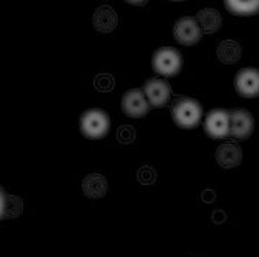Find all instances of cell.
Listing matches in <instances>:
<instances>
[{
    "label": "cell",
    "mask_w": 259,
    "mask_h": 257,
    "mask_svg": "<svg viewBox=\"0 0 259 257\" xmlns=\"http://www.w3.org/2000/svg\"><path fill=\"white\" fill-rule=\"evenodd\" d=\"M175 123L182 129H193L200 125L203 118V108L200 102L191 97H180L171 109Z\"/></svg>",
    "instance_id": "cell-1"
},
{
    "label": "cell",
    "mask_w": 259,
    "mask_h": 257,
    "mask_svg": "<svg viewBox=\"0 0 259 257\" xmlns=\"http://www.w3.org/2000/svg\"><path fill=\"white\" fill-rule=\"evenodd\" d=\"M79 129L87 139H104L111 129V119L102 109H90L79 119Z\"/></svg>",
    "instance_id": "cell-2"
},
{
    "label": "cell",
    "mask_w": 259,
    "mask_h": 257,
    "mask_svg": "<svg viewBox=\"0 0 259 257\" xmlns=\"http://www.w3.org/2000/svg\"><path fill=\"white\" fill-rule=\"evenodd\" d=\"M153 70L163 77H175L183 67V57L179 49L173 47H161L152 58Z\"/></svg>",
    "instance_id": "cell-3"
},
{
    "label": "cell",
    "mask_w": 259,
    "mask_h": 257,
    "mask_svg": "<svg viewBox=\"0 0 259 257\" xmlns=\"http://www.w3.org/2000/svg\"><path fill=\"white\" fill-rule=\"evenodd\" d=\"M173 35H175L176 41L183 45H194L201 40L203 31L196 17L187 16L176 21L175 27H173Z\"/></svg>",
    "instance_id": "cell-4"
},
{
    "label": "cell",
    "mask_w": 259,
    "mask_h": 257,
    "mask_svg": "<svg viewBox=\"0 0 259 257\" xmlns=\"http://www.w3.org/2000/svg\"><path fill=\"white\" fill-rule=\"evenodd\" d=\"M204 130L211 139L220 140L230 136V112L212 109L204 120Z\"/></svg>",
    "instance_id": "cell-5"
},
{
    "label": "cell",
    "mask_w": 259,
    "mask_h": 257,
    "mask_svg": "<svg viewBox=\"0 0 259 257\" xmlns=\"http://www.w3.org/2000/svg\"><path fill=\"white\" fill-rule=\"evenodd\" d=\"M255 122L252 115L245 109L230 111V136L237 140H246L253 132Z\"/></svg>",
    "instance_id": "cell-6"
},
{
    "label": "cell",
    "mask_w": 259,
    "mask_h": 257,
    "mask_svg": "<svg viewBox=\"0 0 259 257\" xmlns=\"http://www.w3.org/2000/svg\"><path fill=\"white\" fill-rule=\"evenodd\" d=\"M150 104L142 89H131L122 96V111L129 118H143L149 112Z\"/></svg>",
    "instance_id": "cell-7"
},
{
    "label": "cell",
    "mask_w": 259,
    "mask_h": 257,
    "mask_svg": "<svg viewBox=\"0 0 259 257\" xmlns=\"http://www.w3.org/2000/svg\"><path fill=\"white\" fill-rule=\"evenodd\" d=\"M235 89L239 96H259V70L258 68H242L238 71L234 79Z\"/></svg>",
    "instance_id": "cell-8"
},
{
    "label": "cell",
    "mask_w": 259,
    "mask_h": 257,
    "mask_svg": "<svg viewBox=\"0 0 259 257\" xmlns=\"http://www.w3.org/2000/svg\"><path fill=\"white\" fill-rule=\"evenodd\" d=\"M143 92H145L150 106H153V108L164 106L168 102L170 93H171L170 85L166 81L157 79V78L147 79L145 85H143Z\"/></svg>",
    "instance_id": "cell-9"
},
{
    "label": "cell",
    "mask_w": 259,
    "mask_h": 257,
    "mask_svg": "<svg viewBox=\"0 0 259 257\" xmlns=\"http://www.w3.org/2000/svg\"><path fill=\"white\" fill-rule=\"evenodd\" d=\"M215 157L223 168H234L242 161V150L234 143H224L217 148Z\"/></svg>",
    "instance_id": "cell-10"
},
{
    "label": "cell",
    "mask_w": 259,
    "mask_h": 257,
    "mask_svg": "<svg viewBox=\"0 0 259 257\" xmlns=\"http://www.w3.org/2000/svg\"><path fill=\"white\" fill-rule=\"evenodd\" d=\"M197 21L205 34H212L220 30L223 24V17L215 9H203L197 14Z\"/></svg>",
    "instance_id": "cell-11"
},
{
    "label": "cell",
    "mask_w": 259,
    "mask_h": 257,
    "mask_svg": "<svg viewBox=\"0 0 259 257\" xmlns=\"http://www.w3.org/2000/svg\"><path fill=\"white\" fill-rule=\"evenodd\" d=\"M82 191L88 198H102L108 191V182L105 177L99 174H90L82 181Z\"/></svg>",
    "instance_id": "cell-12"
},
{
    "label": "cell",
    "mask_w": 259,
    "mask_h": 257,
    "mask_svg": "<svg viewBox=\"0 0 259 257\" xmlns=\"http://www.w3.org/2000/svg\"><path fill=\"white\" fill-rule=\"evenodd\" d=\"M118 24V17L109 6H101L94 16V26L101 33H111Z\"/></svg>",
    "instance_id": "cell-13"
},
{
    "label": "cell",
    "mask_w": 259,
    "mask_h": 257,
    "mask_svg": "<svg viewBox=\"0 0 259 257\" xmlns=\"http://www.w3.org/2000/svg\"><path fill=\"white\" fill-rule=\"evenodd\" d=\"M224 5L234 16L248 17L259 13V0H224Z\"/></svg>",
    "instance_id": "cell-14"
},
{
    "label": "cell",
    "mask_w": 259,
    "mask_h": 257,
    "mask_svg": "<svg viewBox=\"0 0 259 257\" xmlns=\"http://www.w3.org/2000/svg\"><path fill=\"white\" fill-rule=\"evenodd\" d=\"M21 201L17 196L6 194V191L0 187V221L6 218H16L20 215Z\"/></svg>",
    "instance_id": "cell-15"
},
{
    "label": "cell",
    "mask_w": 259,
    "mask_h": 257,
    "mask_svg": "<svg viewBox=\"0 0 259 257\" xmlns=\"http://www.w3.org/2000/svg\"><path fill=\"white\" fill-rule=\"evenodd\" d=\"M241 53H242L241 45L232 40L223 41L217 48L218 60L224 64H235L241 58Z\"/></svg>",
    "instance_id": "cell-16"
},
{
    "label": "cell",
    "mask_w": 259,
    "mask_h": 257,
    "mask_svg": "<svg viewBox=\"0 0 259 257\" xmlns=\"http://www.w3.org/2000/svg\"><path fill=\"white\" fill-rule=\"evenodd\" d=\"M125 2L132 5V6H143V5H146L149 0H125Z\"/></svg>",
    "instance_id": "cell-17"
},
{
    "label": "cell",
    "mask_w": 259,
    "mask_h": 257,
    "mask_svg": "<svg viewBox=\"0 0 259 257\" xmlns=\"http://www.w3.org/2000/svg\"><path fill=\"white\" fill-rule=\"evenodd\" d=\"M170 2H184V0H170Z\"/></svg>",
    "instance_id": "cell-18"
}]
</instances>
